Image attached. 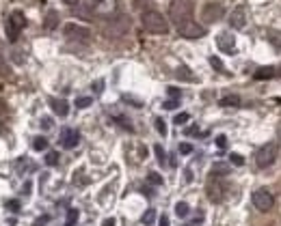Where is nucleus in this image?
<instances>
[{
    "instance_id": "nucleus-1",
    "label": "nucleus",
    "mask_w": 281,
    "mask_h": 226,
    "mask_svg": "<svg viewBox=\"0 0 281 226\" xmlns=\"http://www.w3.org/2000/svg\"><path fill=\"white\" fill-rule=\"evenodd\" d=\"M169 17L175 26H182L193 20V0H173L169 5Z\"/></svg>"
},
{
    "instance_id": "nucleus-2",
    "label": "nucleus",
    "mask_w": 281,
    "mask_h": 226,
    "mask_svg": "<svg viewBox=\"0 0 281 226\" xmlns=\"http://www.w3.org/2000/svg\"><path fill=\"white\" fill-rule=\"evenodd\" d=\"M141 20H143L145 30H149V33H154V35H167V33H169L167 20H165V17H162V13H158V11H145Z\"/></svg>"
},
{
    "instance_id": "nucleus-3",
    "label": "nucleus",
    "mask_w": 281,
    "mask_h": 226,
    "mask_svg": "<svg viewBox=\"0 0 281 226\" xmlns=\"http://www.w3.org/2000/svg\"><path fill=\"white\" fill-rule=\"evenodd\" d=\"M251 203H253V207H256L260 213H268V211H273V207H275V196H273L270 189L260 187V189L253 192Z\"/></svg>"
},
{
    "instance_id": "nucleus-4",
    "label": "nucleus",
    "mask_w": 281,
    "mask_h": 226,
    "mask_svg": "<svg viewBox=\"0 0 281 226\" xmlns=\"http://www.w3.org/2000/svg\"><path fill=\"white\" fill-rule=\"evenodd\" d=\"M24 26H26V17H24V13H22V11H13L11 15L7 17V24H5V28H7V39L11 41V43H15L17 37H20V33H22Z\"/></svg>"
},
{
    "instance_id": "nucleus-5",
    "label": "nucleus",
    "mask_w": 281,
    "mask_h": 226,
    "mask_svg": "<svg viewBox=\"0 0 281 226\" xmlns=\"http://www.w3.org/2000/svg\"><path fill=\"white\" fill-rule=\"evenodd\" d=\"M277 153H279V147L275 142H266V144H262V147L256 151V164L260 168H268V166H273L275 164V159H277Z\"/></svg>"
},
{
    "instance_id": "nucleus-6",
    "label": "nucleus",
    "mask_w": 281,
    "mask_h": 226,
    "mask_svg": "<svg viewBox=\"0 0 281 226\" xmlns=\"http://www.w3.org/2000/svg\"><path fill=\"white\" fill-rule=\"evenodd\" d=\"M225 192H227V185L221 181V177H210L208 179V185H206V194L212 203H221L225 198Z\"/></svg>"
},
{
    "instance_id": "nucleus-7",
    "label": "nucleus",
    "mask_w": 281,
    "mask_h": 226,
    "mask_svg": "<svg viewBox=\"0 0 281 226\" xmlns=\"http://www.w3.org/2000/svg\"><path fill=\"white\" fill-rule=\"evenodd\" d=\"M63 35L69 41H78V43H89V37H91V30L85 28V26L78 24H65L63 26Z\"/></svg>"
},
{
    "instance_id": "nucleus-8",
    "label": "nucleus",
    "mask_w": 281,
    "mask_h": 226,
    "mask_svg": "<svg viewBox=\"0 0 281 226\" xmlns=\"http://www.w3.org/2000/svg\"><path fill=\"white\" fill-rule=\"evenodd\" d=\"M223 15H225V7L221 3H208L201 11V20L206 24H214V22H219Z\"/></svg>"
},
{
    "instance_id": "nucleus-9",
    "label": "nucleus",
    "mask_w": 281,
    "mask_h": 226,
    "mask_svg": "<svg viewBox=\"0 0 281 226\" xmlns=\"http://www.w3.org/2000/svg\"><path fill=\"white\" fill-rule=\"evenodd\" d=\"M177 33H180V37H184V39H201L206 35V28L201 24L190 20V22H186L182 26H177Z\"/></svg>"
},
{
    "instance_id": "nucleus-10",
    "label": "nucleus",
    "mask_w": 281,
    "mask_h": 226,
    "mask_svg": "<svg viewBox=\"0 0 281 226\" xmlns=\"http://www.w3.org/2000/svg\"><path fill=\"white\" fill-rule=\"evenodd\" d=\"M61 147L63 149H74L76 144L80 142V134L76 132V130H71V127H63V132H61Z\"/></svg>"
},
{
    "instance_id": "nucleus-11",
    "label": "nucleus",
    "mask_w": 281,
    "mask_h": 226,
    "mask_svg": "<svg viewBox=\"0 0 281 226\" xmlns=\"http://www.w3.org/2000/svg\"><path fill=\"white\" fill-rule=\"evenodd\" d=\"M229 24H232V28L236 30H242L244 26H247V9L244 7H236L232 15H229Z\"/></svg>"
},
{
    "instance_id": "nucleus-12",
    "label": "nucleus",
    "mask_w": 281,
    "mask_h": 226,
    "mask_svg": "<svg viewBox=\"0 0 281 226\" xmlns=\"http://www.w3.org/2000/svg\"><path fill=\"white\" fill-rule=\"evenodd\" d=\"M216 45H219V50H223V52H234V48H236V37H232L229 33H221L219 37H216Z\"/></svg>"
},
{
    "instance_id": "nucleus-13",
    "label": "nucleus",
    "mask_w": 281,
    "mask_h": 226,
    "mask_svg": "<svg viewBox=\"0 0 281 226\" xmlns=\"http://www.w3.org/2000/svg\"><path fill=\"white\" fill-rule=\"evenodd\" d=\"M50 106H52V112L59 114V116H67L69 114V104L65 99H57V97H50Z\"/></svg>"
},
{
    "instance_id": "nucleus-14",
    "label": "nucleus",
    "mask_w": 281,
    "mask_h": 226,
    "mask_svg": "<svg viewBox=\"0 0 281 226\" xmlns=\"http://www.w3.org/2000/svg\"><path fill=\"white\" fill-rule=\"evenodd\" d=\"M219 106L223 108H236V106H240V97L238 95H225L219 99Z\"/></svg>"
},
{
    "instance_id": "nucleus-15",
    "label": "nucleus",
    "mask_w": 281,
    "mask_h": 226,
    "mask_svg": "<svg viewBox=\"0 0 281 226\" xmlns=\"http://www.w3.org/2000/svg\"><path fill=\"white\" fill-rule=\"evenodd\" d=\"M57 26H59V13L57 11H50L46 15V22H43V28H46V30H54Z\"/></svg>"
},
{
    "instance_id": "nucleus-16",
    "label": "nucleus",
    "mask_w": 281,
    "mask_h": 226,
    "mask_svg": "<svg viewBox=\"0 0 281 226\" xmlns=\"http://www.w3.org/2000/svg\"><path fill=\"white\" fill-rule=\"evenodd\" d=\"M275 71H277L275 67H260L256 74H253V78H256V80H266V78H273Z\"/></svg>"
},
{
    "instance_id": "nucleus-17",
    "label": "nucleus",
    "mask_w": 281,
    "mask_h": 226,
    "mask_svg": "<svg viewBox=\"0 0 281 226\" xmlns=\"http://www.w3.org/2000/svg\"><path fill=\"white\" fill-rule=\"evenodd\" d=\"M175 78H180V80H186V82H195V76L190 74V69L188 67H177L175 69Z\"/></svg>"
},
{
    "instance_id": "nucleus-18",
    "label": "nucleus",
    "mask_w": 281,
    "mask_h": 226,
    "mask_svg": "<svg viewBox=\"0 0 281 226\" xmlns=\"http://www.w3.org/2000/svg\"><path fill=\"white\" fill-rule=\"evenodd\" d=\"M266 35H268V41L273 43L277 50H281V30H275V28H270V30H268Z\"/></svg>"
},
{
    "instance_id": "nucleus-19",
    "label": "nucleus",
    "mask_w": 281,
    "mask_h": 226,
    "mask_svg": "<svg viewBox=\"0 0 281 226\" xmlns=\"http://www.w3.org/2000/svg\"><path fill=\"white\" fill-rule=\"evenodd\" d=\"M227 173H229V168L225 164H214L212 166V177H225Z\"/></svg>"
},
{
    "instance_id": "nucleus-20",
    "label": "nucleus",
    "mask_w": 281,
    "mask_h": 226,
    "mask_svg": "<svg viewBox=\"0 0 281 226\" xmlns=\"http://www.w3.org/2000/svg\"><path fill=\"white\" fill-rule=\"evenodd\" d=\"M154 220H156V211H154V209H147V211L143 213V218H141V222H143L145 226H151Z\"/></svg>"
},
{
    "instance_id": "nucleus-21",
    "label": "nucleus",
    "mask_w": 281,
    "mask_h": 226,
    "mask_svg": "<svg viewBox=\"0 0 281 226\" xmlns=\"http://www.w3.org/2000/svg\"><path fill=\"white\" fill-rule=\"evenodd\" d=\"M154 151H156V159H158V164H160V166H165V164H167V155H165V149H162L160 144H156V147H154Z\"/></svg>"
},
{
    "instance_id": "nucleus-22",
    "label": "nucleus",
    "mask_w": 281,
    "mask_h": 226,
    "mask_svg": "<svg viewBox=\"0 0 281 226\" xmlns=\"http://www.w3.org/2000/svg\"><path fill=\"white\" fill-rule=\"evenodd\" d=\"M188 205L186 203H177L175 205V213H177V218H186V215H188Z\"/></svg>"
},
{
    "instance_id": "nucleus-23",
    "label": "nucleus",
    "mask_w": 281,
    "mask_h": 226,
    "mask_svg": "<svg viewBox=\"0 0 281 226\" xmlns=\"http://www.w3.org/2000/svg\"><path fill=\"white\" fill-rule=\"evenodd\" d=\"M78 222V209H69L67 211V220H65V226H74Z\"/></svg>"
},
{
    "instance_id": "nucleus-24",
    "label": "nucleus",
    "mask_w": 281,
    "mask_h": 226,
    "mask_svg": "<svg viewBox=\"0 0 281 226\" xmlns=\"http://www.w3.org/2000/svg\"><path fill=\"white\" fill-rule=\"evenodd\" d=\"M46 147H48V140H46V138H41V136L33 140V149H35V151H43Z\"/></svg>"
},
{
    "instance_id": "nucleus-25",
    "label": "nucleus",
    "mask_w": 281,
    "mask_h": 226,
    "mask_svg": "<svg viewBox=\"0 0 281 226\" xmlns=\"http://www.w3.org/2000/svg\"><path fill=\"white\" fill-rule=\"evenodd\" d=\"M46 164L48 166H57L59 164V153L57 151H50L48 155H46Z\"/></svg>"
},
{
    "instance_id": "nucleus-26",
    "label": "nucleus",
    "mask_w": 281,
    "mask_h": 226,
    "mask_svg": "<svg viewBox=\"0 0 281 226\" xmlns=\"http://www.w3.org/2000/svg\"><path fill=\"white\" fill-rule=\"evenodd\" d=\"M91 106V97H78L76 99V108H89Z\"/></svg>"
},
{
    "instance_id": "nucleus-27",
    "label": "nucleus",
    "mask_w": 281,
    "mask_h": 226,
    "mask_svg": "<svg viewBox=\"0 0 281 226\" xmlns=\"http://www.w3.org/2000/svg\"><path fill=\"white\" fill-rule=\"evenodd\" d=\"M147 181H149V183H154V185H162V177H160L158 173H149V175H147Z\"/></svg>"
},
{
    "instance_id": "nucleus-28",
    "label": "nucleus",
    "mask_w": 281,
    "mask_h": 226,
    "mask_svg": "<svg viewBox=\"0 0 281 226\" xmlns=\"http://www.w3.org/2000/svg\"><path fill=\"white\" fill-rule=\"evenodd\" d=\"M229 162H232L234 166H242V164H244V157L238 155V153H232V155H229Z\"/></svg>"
},
{
    "instance_id": "nucleus-29",
    "label": "nucleus",
    "mask_w": 281,
    "mask_h": 226,
    "mask_svg": "<svg viewBox=\"0 0 281 226\" xmlns=\"http://www.w3.org/2000/svg\"><path fill=\"white\" fill-rule=\"evenodd\" d=\"M0 76H9V69L5 65V56H3V45H0Z\"/></svg>"
},
{
    "instance_id": "nucleus-30",
    "label": "nucleus",
    "mask_w": 281,
    "mask_h": 226,
    "mask_svg": "<svg viewBox=\"0 0 281 226\" xmlns=\"http://www.w3.org/2000/svg\"><path fill=\"white\" fill-rule=\"evenodd\" d=\"M210 65H212L216 71H223V74H225V67H223V62H221L219 58H216V56H212V58H210Z\"/></svg>"
},
{
    "instance_id": "nucleus-31",
    "label": "nucleus",
    "mask_w": 281,
    "mask_h": 226,
    "mask_svg": "<svg viewBox=\"0 0 281 226\" xmlns=\"http://www.w3.org/2000/svg\"><path fill=\"white\" fill-rule=\"evenodd\" d=\"M156 130H158V134L167 136V125H165V121H162V119H156Z\"/></svg>"
},
{
    "instance_id": "nucleus-32",
    "label": "nucleus",
    "mask_w": 281,
    "mask_h": 226,
    "mask_svg": "<svg viewBox=\"0 0 281 226\" xmlns=\"http://www.w3.org/2000/svg\"><path fill=\"white\" fill-rule=\"evenodd\" d=\"M180 153H184V155H188V153H193V144L182 142V144H180Z\"/></svg>"
},
{
    "instance_id": "nucleus-33",
    "label": "nucleus",
    "mask_w": 281,
    "mask_h": 226,
    "mask_svg": "<svg viewBox=\"0 0 281 226\" xmlns=\"http://www.w3.org/2000/svg\"><path fill=\"white\" fill-rule=\"evenodd\" d=\"M188 119H190V116H188L186 112H182V114H177V116H175V123H177V125H184Z\"/></svg>"
},
{
    "instance_id": "nucleus-34",
    "label": "nucleus",
    "mask_w": 281,
    "mask_h": 226,
    "mask_svg": "<svg viewBox=\"0 0 281 226\" xmlns=\"http://www.w3.org/2000/svg\"><path fill=\"white\" fill-rule=\"evenodd\" d=\"M48 222H50V215H41V218L35 220V224H33V226H43V224H48Z\"/></svg>"
},
{
    "instance_id": "nucleus-35",
    "label": "nucleus",
    "mask_w": 281,
    "mask_h": 226,
    "mask_svg": "<svg viewBox=\"0 0 281 226\" xmlns=\"http://www.w3.org/2000/svg\"><path fill=\"white\" fill-rule=\"evenodd\" d=\"M216 147L225 149V147H227V138H225V136H219V138H216Z\"/></svg>"
},
{
    "instance_id": "nucleus-36",
    "label": "nucleus",
    "mask_w": 281,
    "mask_h": 226,
    "mask_svg": "<svg viewBox=\"0 0 281 226\" xmlns=\"http://www.w3.org/2000/svg\"><path fill=\"white\" fill-rule=\"evenodd\" d=\"M165 108H167V110H175V108H177V99H169V102H165Z\"/></svg>"
},
{
    "instance_id": "nucleus-37",
    "label": "nucleus",
    "mask_w": 281,
    "mask_h": 226,
    "mask_svg": "<svg viewBox=\"0 0 281 226\" xmlns=\"http://www.w3.org/2000/svg\"><path fill=\"white\" fill-rule=\"evenodd\" d=\"M7 207H9L11 211H20V203H17V201H9Z\"/></svg>"
},
{
    "instance_id": "nucleus-38",
    "label": "nucleus",
    "mask_w": 281,
    "mask_h": 226,
    "mask_svg": "<svg viewBox=\"0 0 281 226\" xmlns=\"http://www.w3.org/2000/svg\"><path fill=\"white\" fill-rule=\"evenodd\" d=\"M76 15H83V17H89L91 13H89V9H85V7H78L76 9Z\"/></svg>"
},
{
    "instance_id": "nucleus-39",
    "label": "nucleus",
    "mask_w": 281,
    "mask_h": 226,
    "mask_svg": "<svg viewBox=\"0 0 281 226\" xmlns=\"http://www.w3.org/2000/svg\"><path fill=\"white\" fill-rule=\"evenodd\" d=\"M102 86H104V80H97V82L93 84V90H95V93L99 95V93H102Z\"/></svg>"
},
{
    "instance_id": "nucleus-40",
    "label": "nucleus",
    "mask_w": 281,
    "mask_h": 226,
    "mask_svg": "<svg viewBox=\"0 0 281 226\" xmlns=\"http://www.w3.org/2000/svg\"><path fill=\"white\" fill-rule=\"evenodd\" d=\"M167 93L171 95V99H180V90H177V88H173V86H171V88L167 90Z\"/></svg>"
},
{
    "instance_id": "nucleus-41",
    "label": "nucleus",
    "mask_w": 281,
    "mask_h": 226,
    "mask_svg": "<svg viewBox=\"0 0 281 226\" xmlns=\"http://www.w3.org/2000/svg\"><path fill=\"white\" fill-rule=\"evenodd\" d=\"M41 127H43V130H50V127H52V121H50V119H43V121H41Z\"/></svg>"
},
{
    "instance_id": "nucleus-42",
    "label": "nucleus",
    "mask_w": 281,
    "mask_h": 226,
    "mask_svg": "<svg viewBox=\"0 0 281 226\" xmlns=\"http://www.w3.org/2000/svg\"><path fill=\"white\" fill-rule=\"evenodd\" d=\"M158 226H169V218H167V215H160V222H158Z\"/></svg>"
},
{
    "instance_id": "nucleus-43",
    "label": "nucleus",
    "mask_w": 281,
    "mask_h": 226,
    "mask_svg": "<svg viewBox=\"0 0 281 226\" xmlns=\"http://www.w3.org/2000/svg\"><path fill=\"white\" fill-rule=\"evenodd\" d=\"M63 3H65V5H69V7H76V5L80 3V0H63Z\"/></svg>"
},
{
    "instance_id": "nucleus-44",
    "label": "nucleus",
    "mask_w": 281,
    "mask_h": 226,
    "mask_svg": "<svg viewBox=\"0 0 281 226\" xmlns=\"http://www.w3.org/2000/svg\"><path fill=\"white\" fill-rule=\"evenodd\" d=\"M102 226H115V220H113V218H108V220H104Z\"/></svg>"
},
{
    "instance_id": "nucleus-45",
    "label": "nucleus",
    "mask_w": 281,
    "mask_h": 226,
    "mask_svg": "<svg viewBox=\"0 0 281 226\" xmlns=\"http://www.w3.org/2000/svg\"><path fill=\"white\" fill-rule=\"evenodd\" d=\"M277 138L281 140V125H279V127H277Z\"/></svg>"
},
{
    "instance_id": "nucleus-46",
    "label": "nucleus",
    "mask_w": 281,
    "mask_h": 226,
    "mask_svg": "<svg viewBox=\"0 0 281 226\" xmlns=\"http://www.w3.org/2000/svg\"><path fill=\"white\" fill-rule=\"evenodd\" d=\"M93 3H102V0H93Z\"/></svg>"
}]
</instances>
